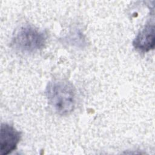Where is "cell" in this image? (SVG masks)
I'll return each mask as SVG.
<instances>
[{
  "mask_svg": "<svg viewBox=\"0 0 155 155\" xmlns=\"http://www.w3.org/2000/svg\"><path fill=\"white\" fill-rule=\"evenodd\" d=\"M48 104L53 110L61 116L68 115L76 106V90L74 85L66 80L50 82L45 90Z\"/></svg>",
  "mask_w": 155,
  "mask_h": 155,
  "instance_id": "1",
  "label": "cell"
},
{
  "mask_svg": "<svg viewBox=\"0 0 155 155\" xmlns=\"http://www.w3.org/2000/svg\"><path fill=\"white\" fill-rule=\"evenodd\" d=\"M46 41L47 36L43 31L27 25L16 30L12 38V44L21 52L31 53L43 48Z\"/></svg>",
  "mask_w": 155,
  "mask_h": 155,
  "instance_id": "2",
  "label": "cell"
},
{
  "mask_svg": "<svg viewBox=\"0 0 155 155\" xmlns=\"http://www.w3.org/2000/svg\"><path fill=\"white\" fill-rule=\"evenodd\" d=\"M21 138V133L14 127L2 123L0 130V154L7 155L17 147Z\"/></svg>",
  "mask_w": 155,
  "mask_h": 155,
  "instance_id": "3",
  "label": "cell"
},
{
  "mask_svg": "<svg viewBox=\"0 0 155 155\" xmlns=\"http://www.w3.org/2000/svg\"><path fill=\"white\" fill-rule=\"evenodd\" d=\"M154 33V24H147L133 40V45L134 48L142 53L153 50L155 44Z\"/></svg>",
  "mask_w": 155,
  "mask_h": 155,
  "instance_id": "4",
  "label": "cell"
}]
</instances>
